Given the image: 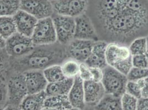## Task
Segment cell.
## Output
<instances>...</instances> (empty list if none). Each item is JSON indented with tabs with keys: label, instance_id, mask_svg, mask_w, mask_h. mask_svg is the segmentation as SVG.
<instances>
[{
	"label": "cell",
	"instance_id": "obj_1",
	"mask_svg": "<svg viewBox=\"0 0 148 110\" xmlns=\"http://www.w3.org/2000/svg\"><path fill=\"white\" fill-rule=\"evenodd\" d=\"M95 19L102 40L129 46L136 38L148 35V1L95 0Z\"/></svg>",
	"mask_w": 148,
	"mask_h": 110
},
{
	"label": "cell",
	"instance_id": "obj_2",
	"mask_svg": "<svg viewBox=\"0 0 148 110\" xmlns=\"http://www.w3.org/2000/svg\"><path fill=\"white\" fill-rule=\"evenodd\" d=\"M107 65L126 75L133 67V56L129 47L117 43H108L106 49Z\"/></svg>",
	"mask_w": 148,
	"mask_h": 110
},
{
	"label": "cell",
	"instance_id": "obj_3",
	"mask_svg": "<svg viewBox=\"0 0 148 110\" xmlns=\"http://www.w3.org/2000/svg\"><path fill=\"white\" fill-rule=\"evenodd\" d=\"M103 70L102 84L106 94L117 97H122L126 92L128 78L126 75L107 66Z\"/></svg>",
	"mask_w": 148,
	"mask_h": 110
},
{
	"label": "cell",
	"instance_id": "obj_4",
	"mask_svg": "<svg viewBox=\"0 0 148 110\" xmlns=\"http://www.w3.org/2000/svg\"><path fill=\"white\" fill-rule=\"evenodd\" d=\"M31 38L35 46L51 45L58 41L52 17L38 20Z\"/></svg>",
	"mask_w": 148,
	"mask_h": 110
},
{
	"label": "cell",
	"instance_id": "obj_5",
	"mask_svg": "<svg viewBox=\"0 0 148 110\" xmlns=\"http://www.w3.org/2000/svg\"><path fill=\"white\" fill-rule=\"evenodd\" d=\"M34 47L31 37L17 32L7 40L5 49L9 56L18 58L29 54L33 51Z\"/></svg>",
	"mask_w": 148,
	"mask_h": 110
},
{
	"label": "cell",
	"instance_id": "obj_6",
	"mask_svg": "<svg viewBox=\"0 0 148 110\" xmlns=\"http://www.w3.org/2000/svg\"><path fill=\"white\" fill-rule=\"evenodd\" d=\"M8 93V105L19 106L20 104L28 95L25 77L23 73L11 75L7 84Z\"/></svg>",
	"mask_w": 148,
	"mask_h": 110
},
{
	"label": "cell",
	"instance_id": "obj_7",
	"mask_svg": "<svg viewBox=\"0 0 148 110\" xmlns=\"http://www.w3.org/2000/svg\"><path fill=\"white\" fill-rule=\"evenodd\" d=\"M56 28L57 40L62 45H68L74 39L75 19L56 14L52 17Z\"/></svg>",
	"mask_w": 148,
	"mask_h": 110
},
{
	"label": "cell",
	"instance_id": "obj_8",
	"mask_svg": "<svg viewBox=\"0 0 148 110\" xmlns=\"http://www.w3.org/2000/svg\"><path fill=\"white\" fill-rule=\"evenodd\" d=\"M52 3L56 14L74 18L85 13L88 6L87 0H54Z\"/></svg>",
	"mask_w": 148,
	"mask_h": 110
},
{
	"label": "cell",
	"instance_id": "obj_9",
	"mask_svg": "<svg viewBox=\"0 0 148 110\" xmlns=\"http://www.w3.org/2000/svg\"><path fill=\"white\" fill-rule=\"evenodd\" d=\"M21 10L38 20L52 17L55 13L50 0H21Z\"/></svg>",
	"mask_w": 148,
	"mask_h": 110
},
{
	"label": "cell",
	"instance_id": "obj_10",
	"mask_svg": "<svg viewBox=\"0 0 148 110\" xmlns=\"http://www.w3.org/2000/svg\"><path fill=\"white\" fill-rule=\"evenodd\" d=\"M74 39L97 41L100 40L98 32L90 16L84 13L75 18Z\"/></svg>",
	"mask_w": 148,
	"mask_h": 110
},
{
	"label": "cell",
	"instance_id": "obj_11",
	"mask_svg": "<svg viewBox=\"0 0 148 110\" xmlns=\"http://www.w3.org/2000/svg\"><path fill=\"white\" fill-rule=\"evenodd\" d=\"M94 41L74 39L68 45L67 52L70 57L80 63H85L91 53Z\"/></svg>",
	"mask_w": 148,
	"mask_h": 110
},
{
	"label": "cell",
	"instance_id": "obj_12",
	"mask_svg": "<svg viewBox=\"0 0 148 110\" xmlns=\"http://www.w3.org/2000/svg\"><path fill=\"white\" fill-rule=\"evenodd\" d=\"M28 94H36L45 90L48 82L43 71L39 69H31L23 73Z\"/></svg>",
	"mask_w": 148,
	"mask_h": 110
},
{
	"label": "cell",
	"instance_id": "obj_13",
	"mask_svg": "<svg viewBox=\"0 0 148 110\" xmlns=\"http://www.w3.org/2000/svg\"><path fill=\"white\" fill-rule=\"evenodd\" d=\"M107 45V42L101 40L94 42L91 53L85 62L88 66L103 69L108 66L106 57Z\"/></svg>",
	"mask_w": 148,
	"mask_h": 110
},
{
	"label": "cell",
	"instance_id": "obj_14",
	"mask_svg": "<svg viewBox=\"0 0 148 110\" xmlns=\"http://www.w3.org/2000/svg\"><path fill=\"white\" fill-rule=\"evenodd\" d=\"M13 18L16 25L17 32L26 37H31L38 19L21 10L13 16Z\"/></svg>",
	"mask_w": 148,
	"mask_h": 110
},
{
	"label": "cell",
	"instance_id": "obj_15",
	"mask_svg": "<svg viewBox=\"0 0 148 110\" xmlns=\"http://www.w3.org/2000/svg\"><path fill=\"white\" fill-rule=\"evenodd\" d=\"M84 87L86 104L90 107L96 106L106 94L101 82L92 80L84 81Z\"/></svg>",
	"mask_w": 148,
	"mask_h": 110
},
{
	"label": "cell",
	"instance_id": "obj_16",
	"mask_svg": "<svg viewBox=\"0 0 148 110\" xmlns=\"http://www.w3.org/2000/svg\"><path fill=\"white\" fill-rule=\"evenodd\" d=\"M68 96L73 108L85 110L86 104L85 97L84 81L79 75L74 78L73 85Z\"/></svg>",
	"mask_w": 148,
	"mask_h": 110
},
{
	"label": "cell",
	"instance_id": "obj_17",
	"mask_svg": "<svg viewBox=\"0 0 148 110\" xmlns=\"http://www.w3.org/2000/svg\"><path fill=\"white\" fill-rule=\"evenodd\" d=\"M47 97L45 91L28 94L23 100L19 107L22 110H43Z\"/></svg>",
	"mask_w": 148,
	"mask_h": 110
},
{
	"label": "cell",
	"instance_id": "obj_18",
	"mask_svg": "<svg viewBox=\"0 0 148 110\" xmlns=\"http://www.w3.org/2000/svg\"><path fill=\"white\" fill-rule=\"evenodd\" d=\"M74 79L65 78L59 81L48 83L45 90L47 96L68 95L73 85Z\"/></svg>",
	"mask_w": 148,
	"mask_h": 110
},
{
	"label": "cell",
	"instance_id": "obj_19",
	"mask_svg": "<svg viewBox=\"0 0 148 110\" xmlns=\"http://www.w3.org/2000/svg\"><path fill=\"white\" fill-rule=\"evenodd\" d=\"M44 108L69 110L73 107L69 101L68 95H55L47 96L45 101Z\"/></svg>",
	"mask_w": 148,
	"mask_h": 110
},
{
	"label": "cell",
	"instance_id": "obj_20",
	"mask_svg": "<svg viewBox=\"0 0 148 110\" xmlns=\"http://www.w3.org/2000/svg\"><path fill=\"white\" fill-rule=\"evenodd\" d=\"M93 109L95 110H123L121 97L106 94Z\"/></svg>",
	"mask_w": 148,
	"mask_h": 110
},
{
	"label": "cell",
	"instance_id": "obj_21",
	"mask_svg": "<svg viewBox=\"0 0 148 110\" xmlns=\"http://www.w3.org/2000/svg\"><path fill=\"white\" fill-rule=\"evenodd\" d=\"M1 37L7 40L17 33L13 17L1 16Z\"/></svg>",
	"mask_w": 148,
	"mask_h": 110
},
{
	"label": "cell",
	"instance_id": "obj_22",
	"mask_svg": "<svg viewBox=\"0 0 148 110\" xmlns=\"http://www.w3.org/2000/svg\"><path fill=\"white\" fill-rule=\"evenodd\" d=\"M21 0H0L1 16L13 17L21 10Z\"/></svg>",
	"mask_w": 148,
	"mask_h": 110
},
{
	"label": "cell",
	"instance_id": "obj_23",
	"mask_svg": "<svg viewBox=\"0 0 148 110\" xmlns=\"http://www.w3.org/2000/svg\"><path fill=\"white\" fill-rule=\"evenodd\" d=\"M80 62L70 58L64 62L61 65L62 71L66 78L74 79L80 73Z\"/></svg>",
	"mask_w": 148,
	"mask_h": 110
},
{
	"label": "cell",
	"instance_id": "obj_24",
	"mask_svg": "<svg viewBox=\"0 0 148 110\" xmlns=\"http://www.w3.org/2000/svg\"><path fill=\"white\" fill-rule=\"evenodd\" d=\"M43 71L48 83L59 81L66 78L62 73L61 66L58 65H51L44 68Z\"/></svg>",
	"mask_w": 148,
	"mask_h": 110
},
{
	"label": "cell",
	"instance_id": "obj_25",
	"mask_svg": "<svg viewBox=\"0 0 148 110\" xmlns=\"http://www.w3.org/2000/svg\"><path fill=\"white\" fill-rule=\"evenodd\" d=\"M130 52L132 56L147 54V41L146 37L135 39L129 45Z\"/></svg>",
	"mask_w": 148,
	"mask_h": 110
},
{
	"label": "cell",
	"instance_id": "obj_26",
	"mask_svg": "<svg viewBox=\"0 0 148 110\" xmlns=\"http://www.w3.org/2000/svg\"><path fill=\"white\" fill-rule=\"evenodd\" d=\"M144 79L138 81L128 80L126 86V92L130 95L139 99L142 98V90L144 86Z\"/></svg>",
	"mask_w": 148,
	"mask_h": 110
},
{
	"label": "cell",
	"instance_id": "obj_27",
	"mask_svg": "<svg viewBox=\"0 0 148 110\" xmlns=\"http://www.w3.org/2000/svg\"><path fill=\"white\" fill-rule=\"evenodd\" d=\"M138 98L125 92L121 97L123 110H137Z\"/></svg>",
	"mask_w": 148,
	"mask_h": 110
},
{
	"label": "cell",
	"instance_id": "obj_28",
	"mask_svg": "<svg viewBox=\"0 0 148 110\" xmlns=\"http://www.w3.org/2000/svg\"><path fill=\"white\" fill-rule=\"evenodd\" d=\"M128 80L138 81L148 77V68H142L133 67L127 75Z\"/></svg>",
	"mask_w": 148,
	"mask_h": 110
},
{
	"label": "cell",
	"instance_id": "obj_29",
	"mask_svg": "<svg viewBox=\"0 0 148 110\" xmlns=\"http://www.w3.org/2000/svg\"><path fill=\"white\" fill-rule=\"evenodd\" d=\"M133 67L142 68H148V56L147 54L133 56Z\"/></svg>",
	"mask_w": 148,
	"mask_h": 110
},
{
	"label": "cell",
	"instance_id": "obj_30",
	"mask_svg": "<svg viewBox=\"0 0 148 110\" xmlns=\"http://www.w3.org/2000/svg\"><path fill=\"white\" fill-rule=\"evenodd\" d=\"M79 76L84 81L92 80V75L90 68L85 63H81Z\"/></svg>",
	"mask_w": 148,
	"mask_h": 110
},
{
	"label": "cell",
	"instance_id": "obj_31",
	"mask_svg": "<svg viewBox=\"0 0 148 110\" xmlns=\"http://www.w3.org/2000/svg\"><path fill=\"white\" fill-rule=\"evenodd\" d=\"M92 75V80L96 82H101L103 78V70L99 68L90 67Z\"/></svg>",
	"mask_w": 148,
	"mask_h": 110
},
{
	"label": "cell",
	"instance_id": "obj_32",
	"mask_svg": "<svg viewBox=\"0 0 148 110\" xmlns=\"http://www.w3.org/2000/svg\"><path fill=\"white\" fill-rule=\"evenodd\" d=\"M137 110H148V98L138 99Z\"/></svg>",
	"mask_w": 148,
	"mask_h": 110
},
{
	"label": "cell",
	"instance_id": "obj_33",
	"mask_svg": "<svg viewBox=\"0 0 148 110\" xmlns=\"http://www.w3.org/2000/svg\"><path fill=\"white\" fill-rule=\"evenodd\" d=\"M142 98H148V77L144 79V86L142 90Z\"/></svg>",
	"mask_w": 148,
	"mask_h": 110
},
{
	"label": "cell",
	"instance_id": "obj_34",
	"mask_svg": "<svg viewBox=\"0 0 148 110\" xmlns=\"http://www.w3.org/2000/svg\"><path fill=\"white\" fill-rule=\"evenodd\" d=\"M1 110H22L19 106H14L11 105H8L6 107H5L3 109H1Z\"/></svg>",
	"mask_w": 148,
	"mask_h": 110
},
{
	"label": "cell",
	"instance_id": "obj_35",
	"mask_svg": "<svg viewBox=\"0 0 148 110\" xmlns=\"http://www.w3.org/2000/svg\"><path fill=\"white\" fill-rule=\"evenodd\" d=\"M43 110H62L59 109H51V108H44Z\"/></svg>",
	"mask_w": 148,
	"mask_h": 110
},
{
	"label": "cell",
	"instance_id": "obj_36",
	"mask_svg": "<svg viewBox=\"0 0 148 110\" xmlns=\"http://www.w3.org/2000/svg\"><path fill=\"white\" fill-rule=\"evenodd\" d=\"M147 38V55H148V35L146 37Z\"/></svg>",
	"mask_w": 148,
	"mask_h": 110
},
{
	"label": "cell",
	"instance_id": "obj_37",
	"mask_svg": "<svg viewBox=\"0 0 148 110\" xmlns=\"http://www.w3.org/2000/svg\"><path fill=\"white\" fill-rule=\"evenodd\" d=\"M80 110V109H76V108H71V109H70V110Z\"/></svg>",
	"mask_w": 148,
	"mask_h": 110
},
{
	"label": "cell",
	"instance_id": "obj_38",
	"mask_svg": "<svg viewBox=\"0 0 148 110\" xmlns=\"http://www.w3.org/2000/svg\"><path fill=\"white\" fill-rule=\"evenodd\" d=\"M95 110L94 109H90V110Z\"/></svg>",
	"mask_w": 148,
	"mask_h": 110
},
{
	"label": "cell",
	"instance_id": "obj_39",
	"mask_svg": "<svg viewBox=\"0 0 148 110\" xmlns=\"http://www.w3.org/2000/svg\"></svg>",
	"mask_w": 148,
	"mask_h": 110
},
{
	"label": "cell",
	"instance_id": "obj_40",
	"mask_svg": "<svg viewBox=\"0 0 148 110\" xmlns=\"http://www.w3.org/2000/svg\"></svg>",
	"mask_w": 148,
	"mask_h": 110
}]
</instances>
